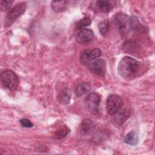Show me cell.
<instances>
[{
	"mask_svg": "<svg viewBox=\"0 0 155 155\" xmlns=\"http://www.w3.org/2000/svg\"><path fill=\"white\" fill-rule=\"evenodd\" d=\"M140 68L139 62L130 56H125L119 62L117 71L125 79H131L136 77Z\"/></svg>",
	"mask_w": 155,
	"mask_h": 155,
	"instance_id": "cell-1",
	"label": "cell"
},
{
	"mask_svg": "<svg viewBox=\"0 0 155 155\" xmlns=\"http://www.w3.org/2000/svg\"><path fill=\"white\" fill-rule=\"evenodd\" d=\"M26 8V2H20L17 3L7 14L4 20V26L5 27L11 26L13 22L25 12Z\"/></svg>",
	"mask_w": 155,
	"mask_h": 155,
	"instance_id": "cell-2",
	"label": "cell"
},
{
	"mask_svg": "<svg viewBox=\"0 0 155 155\" xmlns=\"http://www.w3.org/2000/svg\"><path fill=\"white\" fill-rule=\"evenodd\" d=\"M1 80L4 87L12 91L15 90L19 84L18 77L12 70H7L1 74Z\"/></svg>",
	"mask_w": 155,
	"mask_h": 155,
	"instance_id": "cell-3",
	"label": "cell"
},
{
	"mask_svg": "<svg viewBox=\"0 0 155 155\" xmlns=\"http://www.w3.org/2000/svg\"><path fill=\"white\" fill-rule=\"evenodd\" d=\"M124 104L122 98L117 94H110L106 101V110L110 115L114 114L120 110Z\"/></svg>",
	"mask_w": 155,
	"mask_h": 155,
	"instance_id": "cell-4",
	"label": "cell"
},
{
	"mask_svg": "<svg viewBox=\"0 0 155 155\" xmlns=\"http://www.w3.org/2000/svg\"><path fill=\"white\" fill-rule=\"evenodd\" d=\"M101 98L98 94L91 93L87 95L85 99V105L87 110L91 114H97L98 112L99 105Z\"/></svg>",
	"mask_w": 155,
	"mask_h": 155,
	"instance_id": "cell-5",
	"label": "cell"
},
{
	"mask_svg": "<svg viewBox=\"0 0 155 155\" xmlns=\"http://www.w3.org/2000/svg\"><path fill=\"white\" fill-rule=\"evenodd\" d=\"M101 54V51L98 48L87 49L81 52L80 54V61L82 64L87 65L99 58Z\"/></svg>",
	"mask_w": 155,
	"mask_h": 155,
	"instance_id": "cell-6",
	"label": "cell"
},
{
	"mask_svg": "<svg viewBox=\"0 0 155 155\" xmlns=\"http://www.w3.org/2000/svg\"><path fill=\"white\" fill-rule=\"evenodd\" d=\"M115 21L117 24L120 34L124 35L126 33L128 27L130 25L131 19L127 15L120 13L116 16Z\"/></svg>",
	"mask_w": 155,
	"mask_h": 155,
	"instance_id": "cell-7",
	"label": "cell"
},
{
	"mask_svg": "<svg viewBox=\"0 0 155 155\" xmlns=\"http://www.w3.org/2000/svg\"><path fill=\"white\" fill-rule=\"evenodd\" d=\"M88 68L93 73L102 76L106 72V63L104 59H98L90 64Z\"/></svg>",
	"mask_w": 155,
	"mask_h": 155,
	"instance_id": "cell-8",
	"label": "cell"
},
{
	"mask_svg": "<svg viewBox=\"0 0 155 155\" xmlns=\"http://www.w3.org/2000/svg\"><path fill=\"white\" fill-rule=\"evenodd\" d=\"M81 132L84 136H89L92 134L96 127L95 122L89 118L84 119L80 125Z\"/></svg>",
	"mask_w": 155,
	"mask_h": 155,
	"instance_id": "cell-9",
	"label": "cell"
},
{
	"mask_svg": "<svg viewBox=\"0 0 155 155\" xmlns=\"http://www.w3.org/2000/svg\"><path fill=\"white\" fill-rule=\"evenodd\" d=\"M94 37L93 31L89 28L81 30L76 36V41L80 44H87L90 42Z\"/></svg>",
	"mask_w": 155,
	"mask_h": 155,
	"instance_id": "cell-10",
	"label": "cell"
},
{
	"mask_svg": "<svg viewBox=\"0 0 155 155\" xmlns=\"http://www.w3.org/2000/svg\"><path fill=\"white\" fill-rule=\"evenodd\" d=\"M113 119V123L115 125L121 126L130 117V112L128 109H123L120 111H117Z\"/></svg>",
	"mask_w": 155,
	"mask_h": 155,
	"instance_id": "cell-11",
	"label": "cell"
},
{
	"mask_svg": "<svg viewBox=\"0 0 155 155\" xmlns=\"http://www.w3.org/2000/svg\"><path fill=\"white\" fill-rule=\"evenodd\" d=\"M113 2L110 1H97L94 7L97 12L108 13L113 9Z\"/></svg>",
	"mask_w": 155,
	"mask_h": 155,
	"instance_id": "cell-12",
	"label": "cell"
},
{
	"mask_svg": "<svg viewBox=\"0 0 155 155\" xmlns=\"http://www.w3.org/2000/svg\"><path fill=\"white\" fill-rule=\"evenodd\" d=\"M58 101L62 105H67L69 103L71 98V91L70 89L65 88L62 89L58 94Z\"/></svg>",
	"mask_w": 155,
	"mask_h": 155,
	"instance_id": "cell-13",
	"label": "cell"
},
{
	"mask_svg": "<svg viewBox=\"0 0 155 155\" xmlns=\"http://www.w3.org/2000/svg\"><path fill=\"white\" fill-rule=\"evenodd\" d=\"M124 142L130 145H136L139 142V136L137 133L134 131L128 133L124 137Z\"/></svg>",
	"mask_w": 155,
	"mask_h": 155,
	"instance_id": "cell-14",
	"label": "cell"
},
{
	"mask_svg": "<svg viewBox=\"0 0 155 155\" xmlns=\"http://www.w3.org/2000/svg\"><path fill=\"white\" fill-rule=\"evenodd\" d=\"M90 90V84L88 82H83L78 84V85L75 88V93L78 97H80L88 93Z\"/></svg>",
	"mask_w": 155,
	"mask_h": 155,
	"instance_id": "cell-15",
	"label": "cell"
},
{
	"mask_svg": "<svg viewBox=\"0 0 155 155\" xmlns=\"http://www.w3.org/2000/svg\"><path fill=\"white\" fill-rule=\"evenodd\" d=\"M68 5L67 1H54L51 2V7L55 12H59L64 11Z\"/></svg>",
	"mask_w": 155,
	"mask_h": 155,
	"instance_id": "cell-16",
	"label": "cell"
},
{
	"mask_svg": "<svg viewBox=\"0 0 155 155\" xmlns=\"http://www.w3.org/2000/svg\"><path fill=\"white\" fill-rule=\"evenodd\" d=\"M98 28L99 31L102 35H106L110 28V23L109 21L107 19L101 21L98 24Z\"/></svg>",
	"mask_w": 155,
	"mask_h": 155,
	"instance_id": "cell-17",
	"label": "cell"
},
{
	"mask_svg": "<svg viewBox=\"0 0 155 155\" xmlns=\"http://www.w3.org/2000/svg\"><path fill=\"white\" fill-rule=\"evenodd\" d=\"M91 23V19L88 17H85L80 19L76 24V27L78 29H84V28L90 25Z\"/></svg>",
	"mask_w": 155,
	"mask_h": 155,
	"instance_id": "cell-18",
	"label": "cell"
},
{
	"mask_svg": "<svg viewBox=\"0 0 155 155\" xmlns=\"http://www.w3.org/2000/svg\"><path fill=\"white\" fill-rule=\"evenodd\" d=\"M68 133V130L67 127L62 128L58 130H57L54 133V137L58 139H61L64 137H65L67 134Z\"/></svg>",
	"mask_w": 155,
	"mask_h": 155,
	"instance_id": "cell-19",
	"label": "cell"
},
{
	"mask_svg": "<svg viewBox=\"0 0 155 155\" xmlns=\"http://www.w3.org/2000/svg\"><path fill=\"white\" fill-rule=\"evenodd\" d=\"M13 1H1V9L2 11L8 10L13 3Z\"/></svg>",
	"mask_w": 155,
	"mask_h": 155,
	"instance_id": "cell-20",
	"label": "cell"
},
{
	"mask_svg": "<svg viewBox=\"0 0 155 155\" xmlns=\"http://www.w3.org/2000/svg\"><path fill=\"white\" fill-rule=\"evenodd\" d=\"M19 122H20L21 125L24 127L30 128V127H32L33 126V124L31 123V122L26 118L21 119L19 120Z\"/></svg>",
	"mask_w": 155,
	"mask_h": 155,
	"instance_id": "cell-21",
	"label": "cell"
}]
</instances>
